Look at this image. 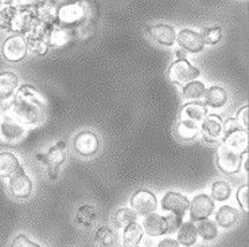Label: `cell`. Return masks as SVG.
Listing matches in <instances>:
<instances>
[{"label": "cell", "mask_w": 249, "mask_h": 247, "mask_svg": "<svg viewBox=\"0 0 249 247\" xmlns=\"http://www.w3.org/2000/svg\"><path fill=\"white\" fill-rule=\"evenodd\" d=\"M205 90H206V87L203 85V82L191 81L183 86V97L187 99H197V98L202 97L205 94Z\"/></svg>", "instance_id": "cell-35"}, {"label": "cell", "mask_w": 249, "mask_h": 247, "mask_svg": "<svg viewBox=\"0 0 249 247\" xmlns=\"http://www.w3.org/2000/svg\"><path fill=\"white\" fill-rule=\"evenodd\" d=\"M208 115V108L202 102H190L186 104L180 110V120L191 121L194 124L201 125L202 121Z\"/></svg>", "instance_id": "cell-20"}, {"label": "cell", "mask_w": 249, "mask_h": 247, "mask_svg": "<svg viewBox=\"0 0 249 247\" xmlns=\"http://www.w3.org/2000/svg\"><path fill=\"white\" fill-rule=\"evenodd\" d=\"M145 232L151 236H159L167 234V222L166 218L158 214H150L147 215L143 222Z\"/></svg>", "instance_id": "cell-22"}, {"label": "cell", "mask_w": 249, "mask_h": 247, "mask_svg": "<svg viewBox=\"0 0 249 247\" xmlns=\"http://www.w3.org/2000/svg\"><path fill=\"white\" fill-rule=\"evenodd\" d=\"M100 141L97 134L93 132H80L73 140V148L78 155L90 157L99 152Z\"/></svg>", "instance_id": "cell-11"}, {"label": "cell", "mask_w": 249, "mask_h": 247, "mask_svg": "<svg viewBox=\"0 0 249 247\" xmlns=\"http://www.w3.org/2000/svg\"><path fill=\"white\" fill-rule=\"evenodd\" d=\"M199 74L201 71L197 67H194L187 59L175 61L168 69V78L177 85H187L189 82L199 77Z\"/></svg>", "instance_id": "cell-6"}, {"label": "cell", "mask_w": 249, "mask_h": 247, "mask_svg": "<svg viewBox=\"0 0 249 247\" xmlns=\"http://www.w3.org/2000/svg\"><path fill=\"white\" fill-rule=\"evenodd\" d=\"M136 219H138V214L132 208L124 207L117 210L116 214L113 215V223L117 229H125L129 224L135 223Z\"/></svg>", "instance_id": "cell-30"}, {"label": "cell", "mask_w": 249, "mask_h": 247, "mask_svg": "<svg viewBox=\"0 0 249 247\" xmlns=\"http://www.w3.org/2000/svg\"><path fill=\"white\" fill-rule=\"evenodd\" d=\"M46 43L49 47L53 49H65L70 46L75 39L74 30L66 29L59 24H54L47 30Z\"/></svg>", "instance_id": "cell-7"}, {"label": "cell", "mask_w": 249, "mask_h": 247, "mask_svg": "<svg viewBox=\"0 0 249 247\" xmlns=\"http://www.w3.org/2000/svg\"><path fill=\"white\" fill-rule=\"evenodd\" d=\"M197 232L199 235L202 236L203 241H213L218 235V230H217V226L213 220L210 219H205L201 220L197 227Z\"/></svg>", "instance_id": "cell-33"}, {"label": "cell", "mask_w": 249, "mask_h": 247, "mask_svg": "<svg viewBox=\"0 0 249 247\" xmlns=\"http://www.w3.org/2000/svg\"><path fill=\"white\" fill-rule=\"evenodd\" d=\"M175 40L179 43V46L183 50L193 52V54L201 52L203 50V47H205L202 36L199 35V33H196V31H193L190 29L180 30Z\"/></svg>", "instance_id": "cell-17"}, {"label": "cell", "mask_w": 249, "mask_h": 247, "mask_svg": "<svg viewBox=\"0 0 249 247\" xmlns=\"http://www.w3.org/2000/svg\"><path fill=\"white\" fill-rule=\"evenodd\" d=\"M166 218V222H167V232H174L179 229L182 226V222H183V216H179V215H175V214H170Z\"/></svg>", "instance_id": "cell-38"}, {"label": "cell", "mask_w": 249, "mask_h": 247, "mask_svg": "<svg viewBox=\"0 0 249 247\" xmlns=\"http://www.w3.org/2000/svg\"><path fill=\"white\" fill-rule=\"evenodd\" d=\"M8 112L22 125L34 129L41 127L47 117V101L38 89L30 85L20 86L10 102Z\"/></svg>", "instance_id": "cell-1"}, {"label": "cell", "mask_w": 249, "mask_h": 247, "mask_svg": "<svg viewBox=\"0 0 249 247\" xmlns=\"http://www.w3.org/2000/svg\"><path fill=\"white\" fill-rule=\"evenodd\" d=\"M222 145L234 155L243 156L244 153H248V132H245L244 129H237L226 134Z\"/></svg>", "instance_id": "cell-16"}, {"label": "cell", "mask_w": 249, "mask_h": 247, "mask_svg": "<svg viewBox=\"0 0 249 247\" xmlns=\"http://www.w3.org/2000/svg\"><path fill=\"white\" fill-rule=\"evenodd\" d=\"M47 30H49V27H47L46 24L42 23L41 20L36 19V16H35V19L31 22L29 30L26 31V34H24L23 36L26 38L27 42L42 40L45 39V36H46L47 34Z\"/></svg>", "instance_id": "cell-31"}, {"label": "cell", "mask_w": 249, "mask_h": 247, "mask_svg": "<svg viewBox=\"0 0 249 247\" xmlns=\"http://www.w3.org/2000/svg\"><path fill=\"white\" fill-rule=\"evenodd\" d=\"M96 220H97V213L94 207L89 204L81 206L75 213V222L84 227H92L96 223Z\"/></svg>", "instance_id": "cell-29"}, {"label": "cell", "mask_w": 249, "mask_h": 247, "mask_svg": "<svg viewBox=\"0 0 249 247\" xmlns=\"http://www.w3.org/2000/svg\"><path fill=\"white\" fill-rule=\"evenodd\" d=\"M88 10L85 3L81 1H71L58 7L57 14V24L66 29L75 30L87 20Z\"/></svg>", "instance_id": "cell-3"}, {"label": "cell", "mask_w": 249, "mask_h": 247, "mask_svg": "<svg viewBox=\"0 0 249 247\" xmlns=\"http://www.w3.org/2000/svg\"><path fill=\"white\" fill-rule=\"evenodd\" d=\"M19 89V77L11 71L0 73V102L10 106L11 99Z\"/></svg>", "instance_id": "cell-14"}, {"label": "cell", "mask_w": 249, "mask_h": 247, "mask_svg": "<svg viewBox=\"0 0 249 247\" xmlns=\"http://www.w3.org/2000/svg\"><path fill=\"white\" fill-rule=\"evenodd\" d=\"M157 247H179V243L174 239H163L158 243Z\"/></svg>", "instance_id": "cell-43"}, {"label": "cell", "mask_w": 249, "mask_h": 247, "mask_svg": "<svg viewBox=\"0 0 249 247\" xmlns=\"http://www.w3.org/2000/svg\"><path fill=\"white\" fill-rule=\"evenodd\" d=\"M11 247H41L33 241H30L24 234H19L11 242Z\"/></svg>", "instance_id": "cell-40"}, {"label": "cell", "mask_w": 249, "mask_h": 247, "mask_svg": "<svg viewBox=\"0 0 249 247\" xmlns=\"http://www.w3.org/2000/svg\"><path fill=\"white\" fill-rule=\"evenodd\" d=\"M8 106H6V105H3L1 102H0V112H3V110H6Z\"/></svg>", "instance_id": "cell-44"}, {"label": "cell", "mask_w": 249, "mask_h": 247, "mask_svg": "<svg viewBox=\"0 0 249 247\" xmlns=\"http://www.w3.org/2000/svg\"><path fill=\"white\" fill-rule=\"evenodd\" d=\"M217 165L221 172L234 175L241 168V156L234 155L231 150L226 149L222 144H220V147L217 148Z\"/></svg>", "instance_id": "cell-12"}, {"label": "cell", "mask_w": 249, "mask_h": 247, "mask_svg": "<svg viewBox=\"0 0 249 247\" xmlns=\"http://www.w3.org/2000/svg\"><path fill=\"white\" fill-rule=\"evenodd\" d=\"M22 169L18 157L11 152L0 153V179H10Z\"/></svg>", "instance_id": "cell-21"}, {"label": "cell", "mask_w": 249, "mask_h": 247, "mask_svg": "<svg viewBox=\"0 0 249 247\" xmlns=\"http://www.w3.org/2000/svg\"><path fill=\"white\" fill-rule=\"evenodd\" d=\"M66 157H68V144L65 141H59L55 144L45 155H42V153L36 155L38 161H42L46 165L49 178L53 180L58 178L59 168L65 163Z\"/></svg>", "instance_id": "cell-4"}, {"label": "cell", "mask_w": 249, "mask_h": 247, "mask_svg": "<svg viewBox=\"0 0 249 247\" xmlns=\"http://www.w3.org/2000/svg\"><path fill=\"white\" fill-rule=\"evenodd\" d=\"M237 201L243 211L248 213V184H244L237 191Z\"/></svg>", "instance_id": "cell-39"}, {"label": "cell", "mask_w": 249, "mask_h": 247, "mask_svg": "<svg viewBox=\"0 0 249 247\" xmlns=\"http://www.w3.org/2000/svg\"><path fill=\"white\" fill-rule=\"evenodd\" d=\"M203 96H205V104L214 109L222 108L228 101V93L225 89L220 86L209 87L208 90H205Z\"/></svg>", "instance_id": "cell-23"}, {"label": "cell", "mask_w": 249, "mask_h": 247, "mask_svg": "<svg viewBox=\"0 0 249 247\" xmlns=\"http://www.w3.org/2000/svg\"><path fill=\"white\" fill-rule=\"evenodd\" d=\"M131 206L138 215L147 216L150 214H154V211L157 210V196L148 190L136 191L131 198Z\"/></svg>", "instance_id": "cell-10"}, {"label": "cell", "mask_w": 249, "mask_h": 247, "mask_svg": "<svg viewBox=\"0 0 249 247\" xmlns=\"http://www.w3.org/2000/svg\"><path fill=\"white\" fill-rule=\"evenodd\" d=\"M238 214L231 206H222V207L217 211L215 214V222L218 226L224 227V229H229L233 227L234 224L237 223Z\"/></svg>", "instance_id": "cell-25"}, {"label": "cell", "mask_w": 249, "mask_h": 247, "mask_svg": "<svg viewBox=\"0 0 249 247\" xmlns=\"http://www.w3.org/2000/svg\"><path fill=\"white\" fill-rule=\"evenodd\" d=\"M18 8L10 1L1 3L0 6V29L4 31H12V24L17 16Z\"/></svg>", "instance_id": "cell-26"}, {"label": "cell", "mask_w": 249, "mask_h": 247, "mask_svg": "<svg viewBox=\"0 0 249 247\" xmlns=\"http://www.w3.org/2000/svg\"><path fill=\"white\" fill-rule=\"evenodd\" d=\"M189 206H190L189 199L185 195L175 192V191H168L162 199L163 210L175 214V215H179V216H185L186 211L189 210Z\"/></svg>", "instance_id": "cell-13"}, {"label": "cell", "mask_w": 249, "mask_h": 247, "mask_svg": "<svg viewBox=\"0 0 249 247\" xmlns=\"http://www.w3.org/2000/svg\"><path fill=\"white\" fill-rule=\"evenodd\" d=\"M147 33L152 38V40H155L157 43L162 45V46H173L175 43V39H177L174 27H171L168 24L160 23L150 26L147 29Z\"/></svg>", "instance_id": "cell-18"}, {"label": "cell", "mask_w": 249, "mask_h": 247, "mask_svg": "<svg viewBox=\"0 0 249 247\" xmlns=\"http://www.w3.org/2000/svg\"><path fill=\"white\" fill-rule=\"evenodd\" d=\"M31 129L22 125L8 112V108L0 112V141L10 145H17L24 141Z\"/></svg>", "instance_id": "cell-2"}, {"label": "cell", "mask_w": 249, "mask_h": 247, "mask_svg": "<svg viewBox=\"0 0 249 247\" xmlns=\"http://www.w3.org/2000/svg\"><path fill=\"white\" fill-rule=\"evenodd\" d=\"M35 16L39 19L42 23L46 24L47 27H52L57 24V14H58V7L52 1H42L36 3L34 7Z\"/></svg>", "instance_id": "cell-19"}, {"label": "cell", "mask_w": 249, "mask_h": 247, "mask_svg": "<svg viewBox=\"0 0 249 247\" xmlns=\"http://www.w3.org/2000/svg\"><path fill=\"white\" fill-rule=\"evenodd\" d=\"M93 239H94V242L100 247H113L116 245L117 241L115 231L112 230L110 227H108V226L99 227L96 230V232H94V235H93Z\"/></svg>", "instance_id": "cell-27"}, {"label": "cell", "mask_w": 249, "mask_h": 247, "mask_svg": "<svg viewBox=\"0 0 249 247\" xmlns=\"http://www.w3.org/2000/svg\"><path fill=\"white\" fill-rule=\"evenodd\" d=\"M231 194H232V188H231L228 181L218 180V181H214L213 185H212V196H213L214 200H226V199H229Z\"/></svg>", "instance_id": "cell-34"}, {"label": "cell", "mask_w": 249, "mask_h": 247, "mask_svg": "<svg viewBox=\"0 0 249 247\" xmlns=\"http://www.w3.org/2000/svg\"><path fill=\"white\" fill-rule=\"evenodd\" d=\"M189 208L191 222H201L214 213V200L206 194H199L193 199Z\"/></svg>", "instance_id": "cell-8"}, {"label": "cell", "mask_w": 249, "mask_h": 247, "mask_svg": "<svg viewBox=\"0 0 249 247\" xmlns=\"http://www.w3.org/2000/svg\"><path fill=\"white\" fill-rule=\"evenodd\" d=\"M237 129H240V127H238V122L236 118H228L225 124H222V133H225V136L237 131Z\"/></svg>", "instance_id": "cell-42"}, {"label": "cell", "mask_w": 249, "mask_h": 247, "mask_svg": "<svg viewBox=\"0 0 249 247\" xmlns=\"http://www.w3.org/2000/svg\"><path fill=\"white\" fill-rule=\"evenodd\" d=\"M201 36H202L203 43L208 45H215L221 40V27H203L201 31Z\"/></svg>", "instance_id": "cell-36"}, {"label": "cell", "mask_w": 249, "mask_h": 247, "mask_svg": "<svg viewBox=\"0 0 249 247\" xmlns=\"http://www.w3.org/2000/svg\"><path fill=\"white\" fill-rule=\"evenodd\" d=\"M143 238V227L139 223L129 224L128 227L124 229V235H123V241H124V246L125 247H135L139 245V242Z\"/></svg>", "instance_id": "cell-28"}, {"label": "cell", "mask_w": 249, "mask_h": 247, "mask_svg": "<svg viewBox=\"0 0 249 247\" xmlns=\"http://www.w3.org/2000/svg\"><path fill=\"white\" fill-rule=\"evenodd\" d=\"M27 51H29L27 40H26L23 35L15 34L8 36L4 40L3 46H1L3 57L6 58L7 61H10V62H20V61H23L24 58L27 57Z\"/></svg>", "instance_id": "cell-5"}, {"label": "cell", "mask_w": 249, "mask_h": 247, "mask_svg": "<svg viewBox=\"0 0 249 247\" xmlns=\"http://www.w3.org/2000/svg\"><path fill=\"white\" fill-rule=\"evenodd\" d=\"M199 133L206 143L214 144L221 138L222 134V120L220 115H208L201 124Z\"/></svg>", "instance_id": "cell-15"}, {"label": "cell", "mask_w": 249, "mask_h": 247, "mask_svg": "<svg viewBox=\"0 0 249 247\" xmlns=\"http://www.w3.org/2000/svg\"><path fill=\"white\" fill-rule=\"evenodd\" d=\"M199 129H201V125H198V124H194L191 121L180 120L178 128H177V133L182 140L190 141L199 134Z\"/></svg>", "instance_id": "cell-32"}, {"label": "cell", "mask_w": 249, "mask_h": 247, "mask_svg": "<svg viewBox=\"0 0 249 247\" xmlns=\"http://www.w3.org/2000/svg\"><path fill=\"white\" fill-rule=\"evenodd\" d=\"M248 110L249 108L248 105H247V106H244V108L238 110L237 113L238 127H243L245 132H248Z\"/></svg>", "instance_id": "cell-41"}, {"label": "cell", "mask_w": 249, "mask_h": 247, "mask_svg": "<svg viewBox=\"0 0 249 247\" xmlns=\"http://www.w3.org/2000/svg\"><path fill=\"white\" fill-rule=\"evenodd\" d=\"M135 247H139V246H135Z\"/></svg>", "instance_id": "cell-45"}, {"label": "cell", "mask_w": 249, "mask_h": 247, "mask_svg": "<svg viewBox=\"0 0 249 247\" xmlns=\"http://www.w3.org/2000/svg\"><path fill=\"white\" fill-rule=\"evenodd\" d=\"M198 232L197 227L193 222H186L182 223L179 229H178V243L185 247L194 246L197 243Z\"/></svg>", "instance_id": "cell-24"}, {"label": "cell", "mask_w": 249, "mask_h": 247, "mask_svg": "<svg viewBox=\"0 0 249 247\" xmlns=\"http://www.w3.org/2000/svg\"><path fill=\"white\" fill-rule=\"evenodd\" d=\"M33 180L27 176L23 168L14 176L8 179V190L14 198L17 199H27L33 194Z\"/></svg>", "instance_id": "cell-9"}, {"label": "cell", "mask_w": 249, "mask_h": 247, "mask_svg": "<svg viewBox=\"0 0 249 247\" xmlns=\"http://www.w3.org/2000/svg\"><path fill=\"white\" fill-rule=\"evenodd\" d=\"M27 47L31 51L36 54V55H45L49 51V46H47L46 40H35V42H27Z\"/></svg>", "instance_id": "cell-37"}]
</instances>
